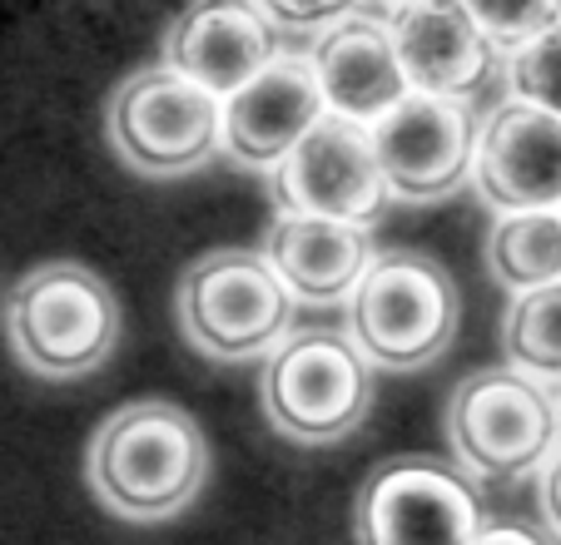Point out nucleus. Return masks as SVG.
I'll return each mask as SVG.
<instances>
[{
    "mask_svg": "<svg viewBox=\"0 0 561 545\" xmlns=\"http://www.w3.org/2000/svg\"><path fill=\"white\" fill-rule=\"evenodd\" d=\"M388 5H392V11H398V5H413V0H388Z\"/></svg>",
    "mask_w": 561,
    "mask_h": 545,
    "instance_id": "b1692460",
    "label": "nucleus"
},
{
    "mask_svg": "<svg viewBox=\"0 0 561 545\" xmlns=\"http://www.w3.org/2000/svg\"><path fill=\"white\" fill-rule=\"evenodd\" d=\"M274 199L284 213H313V219H339L358 229L382 223L392 209V189L373 149V129L329 115L278 164Z\"/></svg>",
    "mask_w": 561,
    "mask_h": 545,
    "instance_id": "1a4fd4ad",
    "label": "nucleus"
},
{
    "mask_svg": "<svg viewBox=\"0 0 561 545\" xmlns=\"http://www.w3.org/2000/svg\"><path fill=\"white\" fill-rule=\"evenodd\" d=\"M264 417L304 447H329L358 431L373 407V362L348 333L304 327L264 362Z\"/></svg>",
    "mask_w": 561,
    "mask_h": 545,
    "instance_id": "39448f33",
    "label": "nucleus"
},
{
    "mask_svg": "<svg viewBox=\"0 0 561 545\" xmlns=\"http://www.w3.org/2000/svg\"><path fill=\"white\" fill-rule=\"evenodd\" d=\"M264 258L278 268L298 303L333 308L358 293L363 272L373 268V239L358 223L313 219V213H278L264 233Z\"/></svg>",
    "mask_w": 561,
    "mask_h": 545,
    "instance_id": "dca6fc26",
    "label": "nucleus"
},
{
    "mask_svg": "<svg viewBox=\"0 0 561 545\" xmlns=\"http://www.w3.org/2000/svg\"><path fill=\"white\" fill-rule=\"evenodd\" d=\"M507 90L512 100L561 115V21L507 55Z\"/></svg>",
    "mask_w": 561,
    "mask_h": 545,
    "instance_id": "6ab92c4d",
    "label": "nucleus"
},
{
    "mask_svg": "<svg viewBox=\"0 0 561 545\" xmlns=\"http://www.w3.org/2000/svg\"><path fill=\"white\" fill-rule=\"evenodd\" d=\"M502 347H507V368L527 372L537 382L561 387V283L517 293L502 323Z\"/></svg>",
    "mask_w": 561,
    "mask_h": 545,
    "instance_id": "a211bd4d",
    "label": "nucleus"
},
{
    "mask_svg": "<svg viewBox=\"0 0 561 545\" xmlns=\"http://www.w3.org/2000/svg\"><path fill=\"white\" fill-rule=\"evenodd\" d=\"M373 129V149L388 174L392 199L408 204H433L457 194L477 169V125L467 100L447 95H408L403 105H392Z\"/></svg>",
    "mask_w": 561,
    "mask_h": 545,
    "instance_id": "9d476101",
    "label": "nucleus"
},
{
    "mask_svg": "<svg viewBox=\"0 0 561 545\" xmlns=\"http://www.w3.org/2000/svg\"><path fill=\"white\" fill-rule=\"evenodd\" d=\"M472 545H541V541L527 531V525H488Z\"/></svg>",
    "mask_w": 561,
    "mask_h": 545,
    "instance_id": "5701e85b",
    "label": "nucleus"
},
{
    "mask_svg": "<svg viewBox=\"0 0 561 545\" xmlns=\"http://www.w3.org/2000/svg\"><path fill=\"white\" fill-rule=\"evenodd\" d=\"M174 313L194 352L214 362L264 357L294 333L298 298L254 248H214L184 268Z\"/></svg>",
    "mask_w": 561,
    "mask_h": 545,
    "instance_id": "20e7f679",
    "label": "nucleus"
},
{
    "mask_svg": "<svg viewBox=\"0 0 561 545\" xmlns=\"http://www.w3.org/2000/svg\"><path fill=\"white\" fill-rule=\"evenodd\" d=\"M264 5V15L278 25V31H329V25H339L343 15H353L363 5V0H259Z\"/></svg>",
    "mask_w": 561,
    "mask_h": 545,
    "instance_id": "412c9836",
    "label": "nucleus"
},
{
    "mask_svg": "<svg viewBox=\"0 0 561 545\" xmlns=\"http://www.w3.org/2000/svg\"><path fill=\"white\" fill-rule=\"evenodd\" d=\"M462 323V293L453 272L417 248L378 253L348 298V337L368 362L392 372H417L453 347Z\"/></svg>",
    "mask_w": 561,
    "mask_h": 545,
    "instance_id": "7ed1b4c3",
    "label": "nucleus"
},
{
    "mask_svg": "<svg viewBox=\"0 0 561 545\" xmlns=\"http://www.w3.org/2000/svg\"><path fill=\"white\" fill-rule=\"evenodd\" d=\"M541 515H547V525L561 541V447L551 451V462L541 466Z\"/></svg>",
    "mask_w": 561,
    "mask_h": 545,
    "instance_id": "4be33fe9",
    "label": "nucleus"
},
{
    "mask_svg": "<svg viewBox=\"0 0 561 545\" xmlns=\"http://www.w3.org/2000/svg\"><path fill=\"white\" fill-rule=\"evenodd\" d=\"M557 397H561V392H557Z\"/></svg>",
    "mask_w": 561,
    "mask_h": 545,
    "instance_id": "393cba45",
    "label": "nucleus"
},
{
    "mask_svg": "<svg viewBox=\"0 0 561 545\" xmlns=\"http://www.w3.org/2000/svg\"><path fill=\"white\" fill-rule=\"evenodd\" d=\"M85 476L119 521H170L209 482V441L180 402L145 397L95 427Z\"/></svg>",
    "mask_w": 561,
    "mask_h": 545,
    "instance_id": "f257e3e1",
    "label": "nucleus"
},
{
    "mask_svg": "<svg viewBox=\"0 0 561 545\" xmlns=\"http://www.w3.org/2000/svg\"><path fill=\"white\" fill-rule=\"evenodd\" d=\"M313 70L329 100V115L358 119V125H378L392 105L413 95L398 45H392V25L368 11H353L339 25L318 31Z\"/></svg>",
    "mask_w": 561,
    "mask_h": 545,
    "instance_id": "2eb2a0df",
    "label": "nucleus"
},
{
    "mask_svg": "<svg viewBox=\"0 0 561 545\" xmlns=\"http://www.w3.org/2000/svg\"><path fill=\"white\" fill-rule=\"evenodd\" d=\"M447 447L472 476H531L561 447V397L517 368L472 372L447 397Z\"/></svg>",
    "mask_w": 561,
    "mask_h": 545,
    "instance_id": "423d86ee",
    "label": "nucleus"
},
{
    "mask_svg": "<svg viewBox=\"0 0 561 545\" xmlns=\"http://www.w3.org/2000/svg\"><path fill=\"white\" fill-rule=\"evenodd\" d=\"M392 45L417 95L472 100L497 65V45L462 0H413L388 15Z\"/></svg>",
    "mask_w": 561,
    "mask_h": 545,
    "instance_id": "4468645a",
    "label": "nucleus"
},
{
    "mask_svg": "<svg viewBox=\"0 0 561 545\" xmlns=\"http://www.w3.org/2000/svg\"><path fill=\"white\" fill-rule=\"evenodd\" d=\"M477 189L497 213L561 209V115L502 100L477 135Z\"/></svg>",
    "mask_w": 561,
    "mask_h": 545,
    "instance_id": "f8f14e48",
    "label": "nucleus"
},
{
    "mask_svg": "<svg viewBox=\"0 0 561 545\" xmlns=\"http://www.w3.org/2000/svg\"><path fill=\"white\" fill-rule=\"evenodd\" d=\"M323 119H329V100L318 84L313 55L278 50L244 90L224 100V154L259 174H278V164Z\"/></svg>",
    "mask_w": 561,
    "mask_h": 545,
    "instance_id": "9b49d317",
    "label": "nucleus"
},
{
    "mask_svg": "<svg viewBox=\"0 0 561 545\" xmlns=\"http://www.w3.org/2000/svg\"><path fill=\"white\" fill-rule=\"evenodd\" d=\"M462 5L488 31V40L502 45L507 55L561 21V0H462Z\"/></svg>",
    "mask_w": 561,
    "mask_h": 545,
    "instance_id": "aec40b11",
    "label": "nucleus"
},
{
    "mask_svg": "<svg viewBox=\"0 0 561 545\" xmlns=\"http://www.w3.org/2000/svg\"><path fill=\"white\" fill-rule=\"evenodd\" d=\"M105 129L110 149L129 169L149 178H180L224 149V100L159 60L110 95Z\"/></svg>",
    "mask_w": 561,
    "mask_h": 545,
    "instance_id": "0eeeda50",
    "label": "nucleus"
},
{
    "mask_svg": "<svg viewBox=\"0 0 561 545\" xmlns=\"http://www.w3.org/2000/svg\"><path fill=\"white\" fill-rule=\"evenodd\" d=\"M278 55V25L259 0H194L170 25L164 65L190 74L209 95L229 100Z\"/></svg>",
    "mask_w": 561,
    "mask_h": 545,
    "instance_id": "ddd939ff",
    "label": "nucleus"
},
{
    "mask_svg": "<svg viewBox=\"0 0 561 545\" xmlns=\"http://www.w3.org/2000/svg\"><path fill=\"white\" fill-rule=\"evenodd\" d=\"M488 531L472 472L437 456H392L373 466L353 501L358 545H472Z\"/></svg>",
    "mask_w": 561,
    "mask_h": 545,
    "instance_id": "6e6552de",
    "label": "nucleus"
},
{
    "mask_svg": "<svg viewBox=\"0 0 561 545\" xmlns=\"http://www.w3.org/2000/svg\"><path fill=\"white\" fill-rule=\"evenodd\" d=\"M488 268L512 293L561 283V209L502 213L488 233Z\"/></svg>",
    "mask_w": 561,
    "mask_h": 545,
    "instance_id": "f3484780",
    "label": "nucleus"
},
{
    "mask_svg": "<svg viewBox=\"0 0 561 545\" xmlns=\"http://www.w3.org/2000/svg\"><path fill=\"white\" fill-rule=\"evenodd\" d=\"M5 337L35 378H90L119 347V298L85 263H41L11 288Z\"/></svg>",
    "mask_w": 561,
    "mask_h": 545,
    "instance_id": "f03ea898",
    "label": "nucleus"
}]
</instances>
